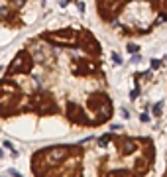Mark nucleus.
Returning <instances> with one entry per match:
<instances>
[{"instance_id": "f257e3e1", "label": "nucleus", "mask_w": 167, "mask_h": 177, "mask_svg": "<svg viewBox=\"0 0 167 177\" xmlns=\"http://www.w3.org/2000/svg\"><path fill=\"white\" fill-rule=\"evenodd\" d=\"M114 116L102 47L81 26L51 28L28 40L0 77V122L57 118L96 130Z\"/></svg>"}, {"instance_id": "f03ea898", "label": "nucleus", "mask_w": 167, "mask_h": 177, "mask_svg": "<svg viewBox=\"0 0 167 177\" xmlns=\"http://www.w3.org/2000/svg\"><path fill=\"white\" fill-rule=\"evenodd\" d=\"M153 163L151 138L110 132L35 150L30 171L34 177H150Z\"/></svg>"}, {"instance_id": "7ed1b4c3", "label": "nucleus", "mask_w": 167, "mask_h": 177, "mask_svg": "<svg viewBox=\"0 0 167 177\" xmlns=\"http://www.w3.org/2000/svg\"><path fill=\"white\" fill-rule=\"evenodd\" d=\"M95 10L122 37H144L167 24V0H95Z\"/></svg>"}, {"instance_id": "20e7f679", "label": "nucleus", "mask_w": 167, "mask_h": 177, "mask_svg": "<svg viewBox=\"0 0 167 177\" xmlns=\"http://www.w3.org/2000/svg\"><path fill=\"white\" fill-rule=\"evenodd\" d=\"M30 0H0V28H22L28 22Z\"/></svg>"}, {"instance_id": "39448f33", "label": "nucleus", "mask_w": 167, "mask_h": 177, "mask_svg": "<svg viewBox=\"0 0 167 177\" xmlns=\"http://www.w3.org/2000/svg\"><path fill=\"white\" fill-rule=\"evenodd\" d=\"M163 177H167V167H165V171H163Z\"/></svg>"}]
</instances>
